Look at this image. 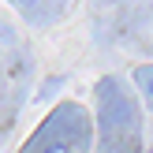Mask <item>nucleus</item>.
<instances>
[{
  "mask_svg": "<svg viewBox=\"0 0 153 153\" xmlns=\"http://www.w3.org/2000/svg\"><path fill=\"white\" fill-rule=\"evenodd\" d=\"M97 97H101V134L108 142L134 146V142H138V108H134V101L123 94V86H120L116 79H101Z\"/></svg>",
  "mask_w": 153,
  "mask_h": 153,
  "instance_id": "f257e3e1",
  "label": "nucleus"
},
{
  "mask_svg": "<svg viewBox=\"0 0 153 153\" xmlns=\"http://www.w3.org/2000/svg\"><path fill=\"white\" fill-rule=\"evenodd\" d=\"M134 86L142 90V94L153 101V64H142V67H134Z\"/></svg>",
  "mask_w": 153,
  "mask_h": 153,
  "instance_id": "f03ea898",
  "label": "nucleus"
},
{
  "mask_svg": "<svg viewBox=\"0 0 153 153\" xmlns=\"http://www.w3.org/2000/svg\"><path fill=\"white\" fill-rule=\"evenodd\" d=\"M37 146V153H75L71 146H67L64 138H49V142H34Z\"/></svg>",
  "mask_w": 153,
  "mask_h": 153,
  "instance_id": "7ed1b4c3",
  "label": "nucleus"
},
{
  "mask_svg": "<svg viewBox=\"0 0 153 153\" xmlns=\"http://www.w3.org/2000/svg\"><path fill=\"white\" fill-rule=\"evenodd\" d=\"M60 86H64V75H56V79H49V82H45V90H41V94H37V101H49V97L56 94Z\"/></svg>",
  "mask_w": 153,
  "mask_h": 153,
  "instance_id": "20e7f679",
  "label": "nucleus"
},
{
  "mask_svg": "<svg viewBox=\"0 0 153 153\" xmlns=\"http://www.w3.org/2000/svg\"><path fill=\"white\" fill-rule=\"evenodd\" d=\"M11 4H15V7H37L41 0H11Z\"/></svg>",
  "mask_w": 153,
  "mask_h": 153,
  "instance_id": "39448f33",
  "label": "nucleus"
},
{
  "mask_svg": "<svg viewBox=\"0 0 153 153\" xmlns=\"http://www.w3.org/2000/svg\"><path fill=\"white\" fill-rule=\"evenodd\" d=\"M146 153H153V146H149V149H146Z\"/></svg>",
  "mask_w": 153,
  "mask_h": 153,
  "instance_id": "423d86ee",
  "label": "nucleus"
}]
</instances>
